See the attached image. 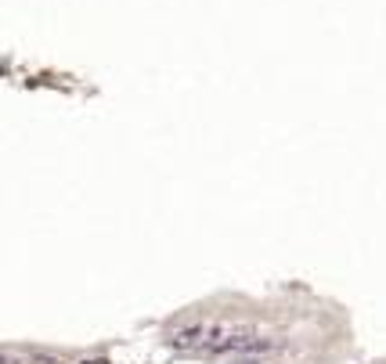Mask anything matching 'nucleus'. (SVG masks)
I'll return each mask as SVG.
<instances>
[{
	"label": "nucleus",
	"instance_id": "nucleus-2",
	"mask_svg": "<svg viewBox=\"0 0 386 364\" xmlns=\"http://www.w3.org/2000/svg\"><path fill=\"white\" fill-rule=\"evenodd\" d=\"M29 364H66V361H58V357H47V354H33Z\"/></svg>",
	"mask_w": 386,
	"mask_h": 364
},
{
	"label": "nucleus",
	"instance_id": "nucleus-1",
	"mask_svg": "<svg viewBox=\"0 0 386 364\" xmlns=\"http://www.w3.org/2000/svg\"><path fill=\"white\" fill-rule=\"evenodd\" d=\"M170 350H184V354H224V357H239V354H271L274 342L260 339L249 325H231V321H199V325H184L166 335Z\"/></svg>",
	"mask_w": 386,
	"mask_h": 364
},
{
	"label": "nucleus",
	"instance_id": "nucleus-3",
	"mask_svg": "<svg viewBox=\"0 0 386 364\" xmlns=\"http://www.w3.org/2000/svg\"><path fill=\"white\" fill-rule=\"evenodd\" d=\"M253 357H256V354H239V357H235V364H271V361H264V357H260V361H253Z\"/></svg>",
	"mask_w": 386,
	"mask_h": 364
},
{
	"label": "nucleus",
	"instance_id": "nucleus-4",
	"mask_svg": "<svg viewBox=\"0 0 386 364\" xmlns=\"http://www.w3.org/2000/svg\"><path fill=\"white\" fill-rule=\"evenodd\" d=\"M83 364H105V361H83Z\"/></svg>",
	"mask_w": 386,
	"mask_h": 364
}]
</instances>
